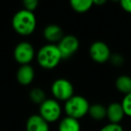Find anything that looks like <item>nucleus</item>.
<instances>
[{
  "label": "nucleus",
  "instance_id": "f257e3e1",
  "mask_svg": "<svg viewBox=\"0 0 131 131\" xmlns=\"http://www.w3.org/2000/svg\"><path fill=\"white\" fill-rule=\"evenodd\" d=\"M36 17L33 12H30L26 9L18 11L13 17L12 25L18 34L27 36L34 31L36 28Z\"/></svg>",
  "mask_w": 131,
  "mask_h": 131
},
{
  "label": "nucleus",
  "instance_id": "f03ea898",
  "mask_svg": "<svg viewBox=\"0 0 131 131\" xmlns=\"http://www.w3.org/2000/svg\"><path fill=\"white\" fill-rule=\"evenodd\" d=\"M62 59L58 45L48 44L40 48L37 53V61L39 65L46 69L56 68Z\"/></svg>",
  "mask_w": 131,
  "mask_h": 131
},
{
  "label": "nucleus",
  "instance_id": "7ed1b4c3",
  "mask_svg": "<svg viewBox=\"0 0 131 131\" xmlns=\"http://www.w3.org/2000/svg\"><path fill=\"white\" fill-rule=\"evenodd\" d=\"M90 104L84 97L80 95H74L65 103V111L68 117L79 118L85 116L89 111Z\"/></svg>",
  "mask_w": 131,
  "mask_h": 131
},
{
  "label": "nucleus",
  "instance_id": "20e7f679",
  "mask_svg": "<svg viewBox=\"0 0 131 131\" xmlns=\"http://www.w3.org/2000/svg\"><path fill=\"white\" fill-rule=\"evenodd\" d=\"M40 115L48 123L55 122L61 115V107L57 100L46 99L40 105Z\"/></svg>",
  "mask_w": 131,
  "mask_h": 131
},
{
  "label": "nucleus",
  "instance_id": "39448f33",
  "mask_svg": "<svg viewBox=\"0 0 131 131\" xmlns=\"http://www.w3.org/2000/svg\"><path fill=\"white\" fill-rule=\"evenodd\" d=\"M51 92L55 98L58 101L67 102L74 96L73 84L71 82L64 78H59L54 81L51 86Z\"/></svg>",
  "mask_w": 131,
  "mask_h": 131
},
{
  "label": "nucleus",
  "instance_id": "423d86ee",
  "mask_svg": "<svg viewBox=\"0 0 131 131\" xmlns=\"http://www.w3.org/2000/svg\"><path fill=\"white\" fill-rule=\"evenodd\" d=\"M62 59H68L77 51L79 48V40L74 35H66L58 44Z\"/></svg>",
  "mask_w": 131,
  "mask_h": 131
},
{
  "label": "nucleus",
  "instance_id": "0eeeda50",
  "mask_svg": "<svg viewBox=\"0 0 131 131\" xmlns=\"http://www.w3.org/2000/svg\"><path fill=\"white\" fill-rule=\"evenodd\" d=\"M14 57L15 60L21 65H29L34 58V49L31 43L22 41L15 47L14 50Z\"/></svg>",
  "mask_w": 131,
  "mask_h": 131
},
{
  "label": "nucleus",
  "instance_id": "6e6552de",
  "mask_svg": "<svg viewBox=\"0 0 131 131\" xmlns=\"http://www.w3.org/2000/svg\"><path fill=\"white\" fill-rule=\"evenodd\" d=\"M92 59L97 63H104L111 58V49L103 41H95L91 45L89 49Z\"/></svg>",
  "mask_w": 131,
  "mask_h": 131
},
{
  "label": "nucleus",
  "instance_id": "1a4fd4ad",
  "mask_svg": "<svg viewBox=\"0 0 131 131\" xmlns=\"http://www.w3.org/2000/svg\"><path fill=\"white\" fill-rule=\"evenodd\" d=\"M27 131H49V123L40 115H32L26 123Z\"/></svg>",
  "mask_w": 131,
  "mask_h": 131
},
{
  "label": "nucleus",
  "instance_id": "9d476101",
  "mask_svg": "<svg viewBox=\"0 0 131 131\" xmlns=\"http://www.w3.org/2000/svg\"><path fill=\"white\" fill-rule=\"evenodd\" d=\"M125 116L121 103L112 102L107 107V118L111 123L118 124Z\"/></svg>",
  "mask_w": 131,
  "mask_h": 131
},
{
  "label": "nucleus",
  "instance_id": "9b49d317",
  "mask_svg": "<svg viewBox=\"0 0 131 131\" xmlns=\"http://www.w3.org/2000/svg\"><path fill=\"white\" fill-rule=\"evenodd\" d=\"M34 78V70L30 65H23L17 71V80L23 85H27Z\"/></svg>",
  "mask_w": 131,
  "mask_h": 131
},
{
  "label": "nucleus",
  "instance_id": "f8f14e48",
  "mask_svg": "<svg viewBox=\"0 0 131 131\" xmlns=\"http://www.w3.org/2000/svg\"><path fill=\"white\" fill-rule=\"evenodd\" d=\"M43 34L46 40L49 42H59L61 40V39L64 37L62 29L58 25H56V24L48 25L44 29Z\"/></svg>",
  "mask_w": 131,
  "mask_h": 131
},
{
  "label": "nucleus",
  "instance_id": "ddd939ff",
  "mask_svg": "<svg viewBox=\"0 0 131 131\" xmlns=\"http://www.w3.org/2000/svg\"><path fill=\"white\" fill-rule=\"evenodd\" d=\"M81 126L78 119L71 118V117H66L60 121L58 125V131H80Z\"/></svg>",
  "mask_w": 131,
  "mask_h": 131
},
{
  "label": "nucleus",
  "instance_id": "4468645a",
  "mask_svg": "<svg viewBox=\"0 0 131 131\" xmlns=\"http://www.w3.org/2000/svg\"><path fill=\"white\" fill-rule=\"evenodd\" d=\"M115 85L118 92L125 95L131 93V77L129 75H120L116 79Z\"/></svg>",
  "mask_w": 131,
  "mask_h": 131
},
{
  "label": "nucleus",
  "instance_id": "2eb2a0df",
  "mask_svg": "<svg viewBox=\"0 0 131 131\" xmlns=\"http://www.w3.org/2000/svg\"><path fill=\"white\" fill-rule=\"evenodd\" d=\"M88 113L93 119H103L105 117H107V108H105L102 104H93L90 105Z\"/></svg>",
  "mask_w": 131,
  "mask_h": 131
},
{
  "label": "nucleus",
  "instance_id": "dca6fc26",
  "mask_svg": "<svg viewBox=\"0 0 131 131\" xmlns=\"http://www.w3.org/2000/svg\"><path fill=\"white\" fill-rule=\"evenodd\" d=\"M72 8L77 13H84L88 11L93 5V1L91 0H72L70 2Z\"/></svg>",
  "mask_w": 131,
  "mask_h": 131
},
{
  "label": "nucleus",
  "instance_id": "f3484780",
  "mask_svg": "<svg viewBox=\"0 0 131 131\" xmlns=\"http://www.w3.org/2000/svg\"><path fill=\"white\" fill-rule=\"evenodd\" d=\"M30 98L33 102L39 103L40 105L46 100L45 93L40 88H34L30 93Z\"/></svg>",
  "mask_w": 131,
  "mask_h": 131
},
{
  "label": "nucleus",
  "instance_id": "a211bd4d",
  "mask_svg": "<svg viewBox=\"0 0 131 131\" xmlns=\"http://www.w3.org/2000/svg\"><path fill=\"white\" fill-rule=\"evenodd\" d=\"M121 106L123 108L125 115L131 117V93L124 96L123 100L121 102Z\"/></svg>",
  "mask_w": 131,
  "mask_h": 131
},
{
  "label": "nucleus",
  "instance_id": "6ab92c4d",
  "mask_svg": "<svg viewBox=\"0 0 131 131\" xmlns=\"http://www.w3.org/2000/svg\"><path fill=\"white\" fill-rule=\"evenodd\" d=\"M110 60H111V64H112L113 66H115V67H121L124 64V61H125L123 56H121L120 54L112 55V56H111Z\"/></svg>",
  "mask_w": 131,
  "mask_h": 131
},
{
  "label": "nucleus",
  "instance_id": "aec40b11",
  "mask_svg": "<svg viewBox=\"0 0 131 131\" xmlns=\"http://www.w3.org/2000/svg\"><path fill=\"white\" fill-rule=\"evenodd\" d=\"M100 131H124V130L119 124L110 123L105 125L104 127H102Z\"/></svg>",
  "mask_w": 131,
  "mask_h": 131
},
{
  "label": "nucleus",
  "instance_id": "412c9836",
  "mask_svg": "<svg viewBox=\"0 0 131 131\" xmlns=\"http://www.w3.org/2000/svg\"><path fill=\"white\" fill-rule=\"evenodd\" d=\"M24 9L30 12H32L38 6V1L37 0H25L24 2Z\"/></svg>",
  "mask_w": 131,
  "mask_h": 131
},
{
  "label": "nucleus",
  "instance_id": "4be33fe9",
  "mask_svg": "<svg viewBox=\"0 0 131 131\" xmlns=\"http://www.w3.org/2000/svg\"><path fill=\"white\" fill-rule=\"evenodd\" d=\"M120 6L124 11L131 14V0H122V1H120Z\"/></svg>",
  "mask_w": 131,
  "mask_h": 131
},
{
  "label": "nucleus",
  "instance_id": "5701e85b",
  "mask_svg": "<svg viewBox=\"0 0 131 131\" xmlns=\"http://www.w3.org/2000/svg\"><path fill=\"white\" fill-rule=\"evenodd\" d=\"M105 1L104 0H102V1H93V4H97V5H102V4H104Z\"/></svg>",
  "mask_w": 131,
  "mask_h": 131
}]
</instances>
